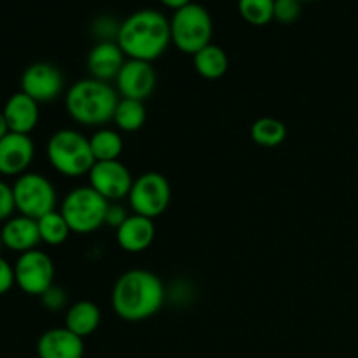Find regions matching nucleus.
<instances>
[{"label": "nucleus", "mask_w": 358, "mask_h": 358, "mask_svg": "<svg viewBox=\"0 0 358 358\" xmlns=\"http://www.w3.org/2000/svg\"><path fill=\"white\" fill-rule=\"evenodd\" d=\"M164 285L157 275L147 269L122 273L112 289V308L124 322H143L163 308Z\"/></svg>", "instance_id": "nucleus-1"}, {"label": "nucleus", "mask_w": 358, "mask_h": 358, "mask_svg": "<svg viewBox=\"0 0 358 358\" xmlns=\"http://www.w3.org/2000/svg\"><path fill=\"white\" fill-rule=\"evenodd\" d=\"M117 44L128 59L152 63L171 44L170 20L159 10H136L121 23Z\"/></svg>", "instance_id": "nucleus-2"}, {"label": "nucleus", "mask_w": 358, "mask_h": 358, "mask_svg": "<svg viewBox=\"0 0 358 358\" xmlns=\"http://www.w3.org/2000/svg\"><path fill=\"white\" fill-rule=\"evenodd\" d=\"M119 93L110 83L93 77L80 79L69 87L65 94V107L70 117L83 126L103 128L114 119L119 103Z\"/></svg>", "instance_id": "nucleus-3"}, {"label": "nucleus", "mask_w": 358, "mask_h": 358, "mask_svg": "<svg viewBox=\"0 0 358 358\" xmlns=\"http://www.w3.org/2000/svg\"><path fill=\"white\" fill-rule=\"evenodd\" d=\"M48 161L59 175L70 178L83 177L94 166L90 138L77 129H58L52 133L45 145Z\"/></svg>", "instance_id": "nucleus-4"}, {"label": "nucleus", "mask_w": 358, "mask_h": 358, "mask_svg": "<svg viewBox=\"0 0 358 358\" xmlns=\"http://www.w3.org/2000/svg\"><path fill=\"white\" fill-rule=\"evenodd\" d=\"M171 44L185 55L201 51L212 44L213 21L208 10L201 3L191 2L189 6L175 10L170 20Z\"/></svg>", "instance_id": "nucleus-5"}, {"label": "nucleus", "mask_w": 358, "mask_h": 358, "mask_svg": "<svg viewBox=\"0 0 358 358\" xmlns=\"http://www.w3.org/2000/svg\"><path fill=\"white\" fill-rule=\"evenodd\" d=\"M108 205L110 203L91 185H80L63 198L59 212L65 217L72 233L91 234L105 226Z\"/></svg>", "instance_id": "nucleus-6"}, {"label": "nucleus", "mask_w": 358, "mask_h": 358, "mask_svg": "<svg viewBox=\"0 0 358 358\" xmlns=\"http://www.w3.org/2000/svg\"><path fill=\"white\" fill-rule=\"evenodd\" d=\"M13 194L20 215L38 220L56 210L58 196L55 185L41 173L27 171L17 177L13 185Z\"/></svg>", "instance_id": "nucleus-7"}, {"label": "nucleus", "mask_w": 358, "mask_h": 358, "mask_svg": "<svg viewBox=\"0 0 358 358\" xmlns=\"http://www.w3.org/2000/svg\"><path fill=\"white\" fill-rule=\"evenodd\" d=\"M171 203V185L163 173L147 171L135 178L128 196V205L136 215L156 219Z\"/></svg>", "instance_id": "nucleus-8"}, {"label": "nucleus", "mask_w": 358, "mask_h": 358, "mask_svg": "<svg viewBox=\"0 0 358 358\" xmlns=\"http://www.w3.org/2000/svg\"><path fill=\"white\" fill-rule=\"evenodd\" d=\"M55 262L45 252L30 250L17 257L14 264L16 285L28 296L41 297L55 285Z\"/></svg>", "instance_id": "nucleus-9"}, {"label": "nucleus", "mask_w": 358, "mask_h": 358, "mask_svg": "<svg viewBox=\"0 0 358 358\" xmlns=\"http://www.w3.org/2000/svg\"><path fill=\"white\" fill-rule=\"evenodd\" d=\"M90 184L98 194L103 196L108 203H119L121 199H128L131 185L135 178L131 171L121 161H100L94 163L90 173Z\"/></svg>", "instance_id": "nucleus-10"}, {"label": "nucleus", "mask_w": 358, "mask_h": 358, "mask_svg": "<svg viewBox=\"0 0 358 358\" xmlns=\"http://www.w3.org/2000/svg\"><path fill=\"white\" fill-rule=\"evenodd\" d=\"M65 79L58 66L52 63L37 62L27 66L21 76V91L34 98L37 103H49L63 93Z\"/></svg>", "instance_id": "nucleus-11"}, {"label": "nucleus", "mask_w": 358, "mask_h": 358, "mask_svg": "<svg viewBox=\"0 0 358 358\" xmlns=\"http://www.w3.org/2000/svg\"><path fill=\"white\" fill-rule=\"evenodd\" d=\"M156 84L157 76L152 63L126 59L117 79H115V90L121 98L145 101L147 98L152 96Z\"/></svg>", "instance_id": "nucleus-12"}, {"label": "nucleus", "mask_w": 358, "mask_h": 358, "mask_svg": "<svg viewBox=\"0 0 358 358\" xmlns=\"http://www.w3.org/2000/svg\"><path fill=\"white\" fill-rule=\"evenodd\" d=\"M35 145L30 135L7 133L0 140V175L3 177H21L34 163Z\"/></svg>", "instance_id": "nucleus-13"}, {"label": "nucleus", "mask_w": 358, "mask_h": 358, "mask_svg": "<svg viewBox=\"0 0 358 358\" xmlns=\"http://www.w3.org/2000/svg\"><path fill=\"white\" fill-rule=\"evenodd\" d=\"M126 59L128 58L117 42H96L87 55L90 77L103 83L115 80Z\"/></svg>", "instance_id": "nucleus-14"}, {"label": "nucleus", "mask_w": 358, "mask_h": 358, "mask_svg": "<svg viewBox=\"0 0 358 358\" xmlns=\"http://www.w3.org/2000/svg\"><path fill=\"white\" fill-rule=\"evenodd\" d=\"M38 358H83L84 339L66 327L49 329L37 341Z\"/></svg>", "instance_id": "nucleus-15"}, {"label": "nucleus", "mask_w": 358, "mask_h": 358, "mask_svg": "<svg viewBox=\"0 0 358 358\" xmlns=\"http://www.w3.org/2000/svg\"><path fill=\"white\" fill-rule=\"evenodd\" d=\"M2 112L7 126H9V131L20 133V135H30L37 128L38 119H41L38 103L23 91L10 94Z\"/></svg>", "instance_id": "nucleus-16"}, {"label": "nucleus", "mask_w": 358, "mask_h": 358, "mask_svg": "<svg viewBox=\"0 0 358 358\" xmlns=\"http://www.w3.org/2000/svg\"><path fill=\"white\" fill-rule=\"evenodd\" d=\"M156 238V226L152 219L131 213L121 227L115 231V240L121 250L128 254H140L152 245Z\"/></svg>", "instance_id": "nucleus-17"}, {"label": "nucleus", "mask_w": 358, "mask_h": 358, "mask_svg": "<svg viewBox=\"0 0 358 358\" xmlns=\"http://www.w3.org/2000/svg\"><path fill=\"white\" fill-rule=\"evenodd\" d=\"M0 236H2L3 247L7 250L17 252L20 255L24 252L35 250L37 245L41 243L37 220L24 215L10 217L9 220H6L2 231H0Z\"/></svg>", "instance_id": "nucleus-18"}, {"label": "nucleus", "mask_w": 358, "mask_h": 358, "mask_svg": "<svg viewBox=\"0 0 358 358\" xmlns=\"http://www.w3.org/2000/svg\"><path fill=\"white\" fill-rule=\"evenodd\" d=\"M101 324V311L93 301H77L66 310L65 327L79 338L94 334Z\"/></svg>", "instance_id": "nucleus-19"}, {"label": "nucleus", "mask_w": 358, "mask_h": 358, "mask_svg": "<svg viewBox=\"0 0 358 358\" xmlns=\"http://www.w3.org/2000/svg\"><path fill=\"white\" fill-rule=\"evenodd\" d=\"M194 62V70L203 77V79L215 80L226 76L227 69H229V58H227L226 51L217 44H208L203 48L201 51L196 52L192 56Z\"/></svg>", "instance_id": "nucleus-20"}, {"label": "nucleus", "mask_w": 358, "mask_h": 358, "mask_svg": "<svg viewBox=\"0 0 358 358\" xmlns=\"http://www.w3.org/2000/svg\"><path fill=\"white\" fill-rule=\"evenodd\" d=\"M91 152L94 161H119L122 150H124V140L117 129L112 128H98L90 138Z\"/></svg>", "instance_id": "nucleus-21"}, {"label": "nucleus", "mask_w": 358, "mask_h": 358, "mask_svg": "<svg viewBox=\"0 0 358 358\" xmlns=\"http://www.w3.org/2000/svg\"><path fill=\"white\" fill-rule=\"evenodd\" d=\"M147 110L143 101L129 100V98H121L114 112V122L119 131L135 133L145 124Z\"/></svg>", "instance_id": "nucleus-22"}, {"label": "nucleus", "mask_w": 358, "mask_h": 358, "mask_svg": "<svg viewBox=\"0 0 358 358\" xmlns=\"http://www.w3.org/2000/svg\"><path fill=\"white\" fill-rule=\"evenodd\" d=\"M250 136L257 145L273 149L285 142L287 126L280 119L275 117H261L252 124Z\"/></svg>", "instance_id": "nucleus-23"}, {"label": "nucleus", "mask_w": 358, "mask_h": 358, "mask_svg": "<svg viewBox=\"0 0 358 358\" xmlns=\"http://www.w3.org/2000/svg\"><path fill=\"white\" fill-rule=\"evenodd\" d=\"M38 224V233H41V241L45 245H51V247H59V245L65 243L70 236V227L66 224L65 217L62 215V212L55 210V212H49L48 215L41 217L37 220Z\"/></svg>", "instance_id": "nucleus-24"}, {"label": "nucleus", "mask_w": 358, "mask_h": 358, "mask_svg": "<svg viewBox=\"0 0 358 358\" xmlns=\"http://www.w3.org/2000/svg\"><path fill=\"white\" fill-rule=\"evenodd\" d=\"M238 10L248 24L264 27L275 20V0H238Z\"/></svg>", "instance_id": "nucleus-25"}, {"label": "nucleus", "mask_w": 358, "mask_h": 358, "mask_svg": "<svg viewBox=\"0 0 358 358\" xmlns=\"http://www.w3.org/2000/svg\"><path fill=\"white\" fill-rule=\"evenodd\" d=\"M301 16L299 0H275V21L282 24H292Z\"/></svg>", "instance_id": "nucleus-26"}, {"label": "nucleus", "mask_w": 358, "mask_h": 358, "mask_svg": "<svg viewBox=\"0 0 358 358\" xmlns=\"http://www.w3.org/2000/svg\"><path fill=\"white\" fill-rule=\"evenodd\" d=\"M121 23L114 17H98L93 24V31L98 37V42H117Z\"/></svg>", "instance_id": "nucleus-27"}, {"label": "nucleus", "mask_w": 358, "mask_h": 358, "mask_svg": "<svg viewBox=\"0 0 358 358\" xmlns=\"http://www.w3.org/2000/svg\"><path fill=\"white\" fill-rule=\"evenodd\" d=\"M14 210H16V203H14L13 185L0 180V222L9 220Z\"/></svg>", "instance_id": "nucleus-28"}, {"label": "nucleus", "mask_w": 358, "mask_h": 358, "mask_svg": "<svg viewBox=\"0 0 358 358\" xmlns=\"http://www.w3.org/2000/svg\"><path fill=\"white\" fill-rule=\"evenodd\" d=\"M42 303L48 308L49 311H59L66 306L69 303V297H66V292L58 285H52L48 292H44L41 296Z\"/></svg>", "instance_id": "nucleus-29"}, {"label": "nucleus", "mask_w": 358, "mask_h": 358, "mask_svg": "<svg viewBox=\"0 0 358 358\" xmlns=\"http://www.w3.org/2000/svg\"><path fill=\"white\" fill-rule=\"evenodd\" d=\"M128 217V210H126L121 203H110L107 208V215H105V226L114 227V229L117 231Z\"/></svg>", "instance_id": "nucleus-30"}, {"label": "nucleus", "mask_w": 358, "mask_h": 358, "mask_svg": "<svg viewBox=\"0 0 358 358\" xmlns=\"http://www.w3.org/2000/svg\"><path fill=\"white\" fill-rule=\"evenodd\" d=\"M14 285H16L14 266H10L9 262L0 255V296L9 292Z\"/></svg>", "instance_id": "nucleus-31"}, {"label": "nucleus", "mask_w": 358, "mask_h": 358, "mask_svg": "<svg viewBox=\"0 0 358 358\" xmlns=\"http://www.w3.org/2000/svg\"><path fill=\"white\" fill-rule=\"evenodd\" d=\"M159 2L163 3V6L170 7V9L178 10V9H182V7L189 6V3H191L192 0H159Z\"/></svg>", "instance_id": "nucleus-32"}, {"label": "nucleus", "mask_w": 358, "mask_h": 358, "mask_svg": "<svg viewBox=\"0 0 358 358\" xmlns=\"http://www.w3.org/2000/svg\"><path fill=\"white\" fill-rule=\"evenodd\" d=\"M7 133H10L9 131V126H7L6 117H3V112L0 110V140H2L3 136L7 135Z\"/></svg>", "instance_id": "nucleus-33"}, {"label": "nucleus", "mask_w": 358, "mask_h": 358, "mask_svg": "<svg viewBox=\"0 0 358 358\" xmlns=\"http://www.w3.org/2000/svg\"><path fill=\"white\" fill-rule=\"evenodd\" d=\"M2 248H6V247H3V240H2V236H0V252H2Z\"/></svg>", "instance_id": "nucleus-34"}, {"label": "nucleus", "mask_w": 358, "mask_h": 358, "mask_svg": "<svg viewBox=\"0 0 358 358\" xmlns=\"http://www.w3.org/2000/svg\"><path fill=\"white\" fill-rule=\"evenodd\" d=\"M299 2L301 3H303V2H313V0H299Z\"/></svg>", "instance_id": "nucleus-35"}]
</instances>
